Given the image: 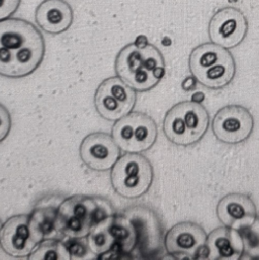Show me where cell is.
I'll return each mask as SVG.
<instances>
[{
  "label": "cell",
  "mask_w": 259,
  "mask_h": 260,
  "mask_svg": "<svg viewBox=\"0 0 259 260\" xmlns=\"http://www.w3.org/2000/svg\"><path fill=\"white\" fill-rule=\"evenodd\" d=\"M58 208L40 207L33 211L28 218V226L34 241L39 244L56 231ZM57 232V231H56Z\"/></svg>",
  "instance_id": "cell-19"
},
{
  "label": "cell",
  "mask_w": 259,
  "mask_h": 260,
  "mask_svg": "<svg viewBox=\"0 0 259 260\" xmlns=\"http://www.w3.org/2000/svg\"><path fill=\"white\" fill-rule=\"evenodd\" d=\"M114 216L105 218L95 224L89 232L87 238V247L92 254L104 256L113 250L116 246V241L112 233V223Z\"/></svg>",
  "instance_id": "cell-20"
},
{
  "label": "cell",
  "mask_w": 259,
  "mask_h": 260,
  "mask_svg": "<svg viewBox=\"0 0 259 260\" xmlns=\"http://www.w3.org/2000/svg\"><path fill=\"white\" fill-rule=\"evenodd\" d=\"M154 169L150 160L140 153H127L119 158L111 171L115 191L129 200L147 193L153 183Z\"/></svg>",
  "instance_id": "cell-5"
},
{
  "label": "cell",
  "mask_w": 259,
  "mask_h": 260,
  "mask_svg": "<svg viewBox=\"0 0 259 260\" xmlns=\"http://www.w3.org/2000/svg\"><path fill=\"white\" fill-rule=\"evenodd\" d=\"M112 233L116 246L122 253H131L137 246L138 236L134 223L126 215H115L112 223Z\"/></svg>",
  "instance_id": "cell-21"
},
{
  "label": "cell",
  "mask_w": 259,
  "mask_h": 260,
  "mask_svg": "<svg viewBox=\"0 0 259 260\" xmlns=\"http://www.w3.org/2000/svg\"><path fill=\"white\" fill-rule=\"evenodd\" d=\"M208 234L193 222H180L164 236V247L168 254L177 258H199L206 250Z\"/></svg>",
  "instance_id": "cell-10"
},
{
  "label": "cell",
  "mask_w": 259,
  "mask_h": 260,
  "mask_svg": "<svg viewBox=\"0 0 259 260\" xmlns=\"http://www.w3.org/2000/svg\"><path fill=\"white\" fill-rule=\"evenodd\" d=\"M136 101V90L119 76L102 81L94 95V106L98 114L110 122H117L132 113Z\"/></svg>",
  "instance_id": "cell-7"
},
{
  "label": "cell",
  "mask_w": 259,
  "mask_h": 260,
  "mask_svg": "<svg viewBox=\"0 0 259 260\" xmlns=\"http://www.w3.org/2000/svg\"><path fill=\"white\" fill-rule=\"evenodd\" d=\"M115 70L136 91L153 89L165 74V61L160 50L148 43H131L118 53Z\"/></svg>",
  "instance_id": "cell-2"
},
{
  "label": "cell",
  "mask_w": 259,
  "mask_h": 260,
  "mask_svg": "<svg viewBox=\"0 0 259 260\" xmlns=\"http://www.w3.org/2000/svg\"><path fill=\"white\" fill-rule=\"evenodd\" d=\"M124 215L129 217L135 225L140 252L144 257H155L164 245L161 223L156 213L147 207H133Z\"/></svg>",
  "instance_id": "cell-11"
},
{
  "label": "cell",
  "mask_w": 259,
  "mask_h": 260,
  "mask_svg": "<svg viewBox=\"0 0 259 260\" xmlns=\"http://www.w3.org/2000/svg\"><path fill=\"white\" fill-rule=\"evenodd\" d=\"M79 155L82 162L94 171H108L121 157V148L112 135L92 133L81 142Z\"/></svg>",
  "instance_id": "cell-12"
},
{
  "label": "cell",
  "mask_w": 259,
  "mask_h": 260,
  "mask_svg": "<svg viewBox=\"0 0 259 260\" xmlns=\"http://www.w3.org/2000/svg\"><path fill=\"white\" fill-rule=\"evenodd\" d=\"M21 0H0V20L11 17L18 7Z\"/></svg>",
  "instance_id": "cell-25"
},
{
  "label": "cell",
  "mask_w": 259,
  "mask_h": 260,
  "mask_svg": "<svg viewBox=\"0 0 259 260\" xmlns=\"http://www.w3.org/2000/svg\"><path fill=\"white\" fill-rule=\"evenodd\" d=\"M244 244V251L251 257H259V218L249 226L238 231ZM244 253V254H245Z\"/></svg>",
  "instance_id": "cell-23"
},
{
  "label": "cell",
  "mask_w": 259,
  "mask_h": 260,
  "mask_svg": "<svg viewBox=\"0 0 259 260\" xmlns=\"http://www.w3.org/2000/svg\"><path fill=\"white\" fill-rule=\"evenodd\" d=\"M236 74V62L231 55L227 59L204 71L195 79L209 89H222L229 85Z\"/></svg>",
  "instance_id": "cell-18"
},
{
  "label": "cell",
  "mask_w": 259,
  "mask_h": 260,
  "mask_svg": "<svg viewBox=\"0 0 259 260\" xmlns=\"http://www.w3.org/2000/svg\"><path fill=\"white\" fill-rule=\"evenodd\" d=\"M30 259H71V253L64 242L44 239L29 254Z\"/></svg>",
  "instance_id": "cell-22"
},
{
  "label": "cell",
  "mask_w": 259,
  "mask_h": 260,
  "mask_svg": "<svg viewBox=\"0 0 259 260\" xmlns=\"http://www.w3.org/2000/svg\"><path fill=\"white\" fill-rule=\"evenodd\" d=\"M46 44L42 32L31 22L9 17L0 20V75L22 78L42 64Z\"/></svg>",
  "instance_id": "cell-1"
},
{
  "label": "cell",
  "mask_w": 259,
  "mask_h": 260,
  "mask_svg": "<svg viewBox=\"0 0 259 260\" xmlns=\"http://www.w3.org/2000/svg\"><path fill=\"white\" fill-rule=\"evenodd\" d=\"M210 127V116L198 102H181L165 114L163 133L176 146L187 147L199 143Z\"/></svg>",
  "instance_id": "cell-4"
},
{
  "label": "cell",
  "mask_w": 259,
  "mask_h": 260,
  "mask_svg": "<svg viewBox=\"0 0 259 260\" xmlns=\"http://www.w3.org/2000/svg\"><path fill=\"white\" fill-rule=\"evenodd\" d=\"M208 32L211 42L226 49H233L245 40L248 20L239 8L226 6L217 10L211 17Z\"/></svg>",
  "instance_id": "cell-9"
},
{
  "label": "cell",
  "mask_w": 259,
  "mask_h": 260,
  "mask_svg": "<svg viewBox=\"0 0 259 260\" xmlns=\"http://www.w3.org/2000/svg\"><path fill=\"white\" fill-rule=\"evenodd\" d=\"M231 55L232 54L229 49L219 46L213 42L197 46L191 51L188 59V66L192 77H197Z\"/></svg>",
  "instance_id": "cell-17"
},
{
  "label": "cell",
  "mask_w": 259,
  "mask_h": 260,
  "mask_svg": "<svg viewBox=\"0 0 259 260\" xmlns=\"http://www.w3.org/2000/svg\"><path fill=\"white\" fill-rule=\"evenodd\" d=\"M112 136L126 153H143L156 143L158 128L150 116L134 112L115 123Z\"/></svg>",
  "instance_id": "cell-6"
},
{
  "label": "cell",
  "mask_w": 259,
  "mask_h": 260,
  "mask_svg": "<svg viewBox=\"0 0 259 260\" xmlns=\"http://www.w3.org/2000/svg\"><path fill=\"white\" fill-rule=\"evenodd\" d=\"M112 204L99 197L73 196L58 207L56 231L68 238H86L92 227L107 217L113 216Z\"/></svg>",
  "instance_id": "cell-3"
},
{
  "label": "cell",
  "mask_w": 259,
  "mask_h": 260,
  "mask_svg": "<svg viewBox=\"0 0 259 260\" xmlns=\"http://www.w3.org/2000/svg\"><path fill=\"white\" fill-rule=\"evenodd\" d=\"M254 130V118L250 111L240 105H229L217 112L212 121L216 139L227 145L245 142Z\"/></svg>",
  "instance_id": "cell-8"
},
{
  "label": "cell",
  "mask_w": 259,
  "mask_h": 260,
  "mask_svg": "<svg viewBox=\"0 0 259 260\" xmlns=\"http://www.w3.org/2000/svg\"><path fill=\"white\" fill-rule=\"evenodd\" d=\"M2 225H3V224H2V223H1V221H0V233H1V229H2Z\"/></svg>",
  "instance_id": "cell-26"
},
{
  "label": "cell",
  "mask_w": 259,
  "mask_h": 260,
  "mask_svg": "<svg viewBox=\"0 0 259 260\" xmlns=\"http://www.w3.org/2000/svg\"><path fill=\"white\" fill-rule=\"evenodd\" d=\"M206 258L236 260L244 256V244L240 233L227 226L213 230L207 238Z\"/></svg>",
  "instance_id": "cell-16"
},
{
  "label": "cell",
  "mask_w": 259,
  "mask_h": 260,
  "mask_svg": "<svg viewBox=\"0 0 259 260\" xmlns=\"http://www.w3.org/2000/svg\"><path fill=\"white\" fill-rule=\"evenodd\" d=\"M219 221L237 231L249 226L257 218L254 201L246 193L233 192L223 197L216 209Z\"/></svg>",
  "instance_id": "cell-13"
},
{
  "label": "cell",
  "mask_w": 259,
  "mask_h": 260,
  "mask_svg": "<svg viewBox=\"0 0 259 260\" xmlns=\"http://www.w3.org/2000/svg\"><path fill=\"white\" fill-rule=\"evenodd\" d=\"M74 13L66 0H43L36 8L35 20L47 34L60 35L67 31L73 23Z\"/></svg>",
  "instance_id": "cell-15"
},
{
  "label": "cell",
  "mask_w": 259,
  "mask_h": 260,
  "mask_svg": "<svg viewBox=\"0 0 259 260\" xmlns=\"http://www.w3.org/2000/svg\"><path fill=\"white\" fill-rule=\"evenodd\" d=\"M28 218L29 215H16L2 225L0 245L9 256L28 257L38 245L30 235Z\"/></svg>",
  "instance_id": "cell-14"
},
{
  "label": "cell",
  "mask_w": 259,
  "mask_h": 260,
  "mask_svg": "<svg viewBox=\"0 0 259 260\" xmlns=\"http://www.w3.org/2000/svg\"><path fill=\"white\" fill-rule=\"evenodd\" d=\"M11 130V117L8 110L0 104V143L3 142Z\"/></svg>",
  "instance_id": "cell-24"
}]
</instances>
